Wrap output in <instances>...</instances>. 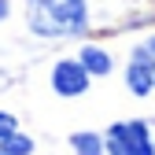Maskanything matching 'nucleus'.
<instances>
[{
	"label": "nucleus",
	"mask_w": 155,
	"mask_h": 155,
	"mask_svg": "<svg viewBox=\"0 0 155 155\" xmlns=\"http://www.w3.org/2000/svg\"><path fill=\"white\" fill-rule=\"evenodd\" d=\"M26 26L45 41H74L89 30L85 0H26Z\"/></svg>",
	"instance_id": "1"
},
{
	"label": "nucleus",
	"mask_w": 155,
	"mask_h": 155,
	"mask_svg": "<svg viewBox=\"0 0 155 155\" xmlns=\"http://www.w3.org/2000/svg\"><path fill=\"white\" fill-rule=\"evenodd\" d=\"M104 151L107 155H155L151 126L144 118H122L111 122L104 133Z\"/></svg>",
	"instance_id": "2"
},
{
	"label": "nucleus",
	"mask_w": 155,
	"mask_h": 155,
	"mask_svg": "<svg viewBox=\"0 0 155 155\" xmlns=\"http://www.w3.org/2000/svg\"><path fill=\"white\" fill-rule=\"evenodd\" d=\"M126 89L144 100V96L155 92V33L144 37V41L129 52V63H126Z\"/></svg>",
	"instance_id": "3"
},
{
	"label": "nucleus",
	"mask_w": 155,
	"mask_h": 155,
	"mask_svg": "<svg viewBox=\"0 0 155 155\" xmlns=\"http://www.w3.org/2000/svg\"><path fill=\"white\" fill-rule=\"evenodd\" d=\"M89 85H92V78L78 59H59L52 67V74H48V89L59 100H78V96L89 92Z\"/></svg>",
	"instance_id": "4"
},
{
	"label": "nucleus",
	"mask_w": 155,
	"mask_h": 155,
	"mask_svg": "<svg viewBox=\"0 0 155 155\" xmlns=\"http://www.w3.org/2000/svg\"><path fill=\"white\" fill-rule=\"evenodd\" d=\"M74 59H78V63H81V67L89 70V78H107V74L114 70L111 52H107V48H100V45H81Z\"/></svg>",
	"instance_id": "5"
},
{
	"label": "nucleus",
	"mask_w": 155,
	"mask_h": 155,
	"mask_svg": "<svg viewBox=\"0 0 155 155\" xmlns=\"http://www.w3.org/2000/svg\"><path fill=\"white\" fill-rule=\"evenodd\" d=\"M70 151L74 155H107L104 151V133H92V129L70 133Z\"/></svg>",
	"instance_id": "6"
},
{
	"label": "nucleus",
	"mask_w": 155,
	"mask_h": 155,
	"mask_svg": "<svg viewBox=\"0 0 155 155\" xmlns=\"http://www.w3.org/2000/svg\"><path fill=\"white\" fill-rule=\"evenodd\" d=\"M33 137L30 133H22V129H15V133H8L4 140H0V155H33Z\"/></svg>",
	"instance_id": "7"
},
{
	"label": "nucleus",
	"mask_w": 155,
	"mask_h": 155,
	"mask_svg": "<svg viewBox=\"0 0 155 155\" xmlns=\"http://www.w3.org/2000/svg\"><path fill=\"white\" fill-rule=\"evenodd\" d=\"M15 129H18V118L11 111H0V140H4L8 133H15Z\"/></svg>",
	"instance_id": "8"
},
{
	"label": "nucleus",
	"mask_w": 155,
	"mask_h": 155,
	"mask_svg": "<svg viewBox=\"0 0 155 155\" xmlns=\"http://www.w3.org/2000/svg\"><path fill=\"white\" fill-rule=\"evenodd\" d=\"M8 15H11V0H0V22H4Z\"/></svg>",
	"instance_id": "9"
}]
</instances>
